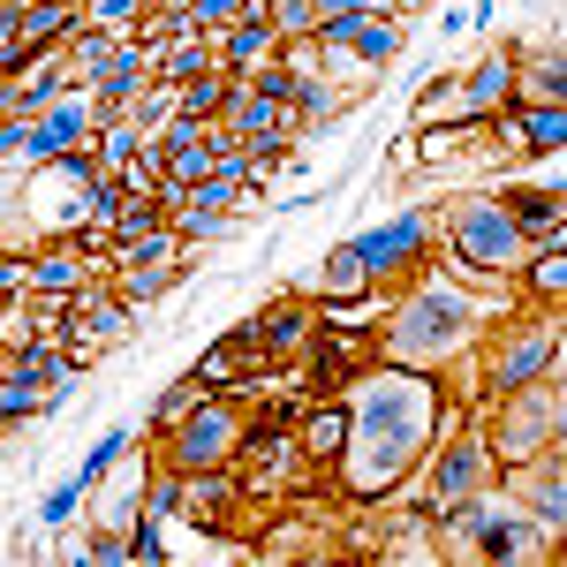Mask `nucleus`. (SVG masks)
<instances>
[{
    "label": "nucleus",
    "instance_id": "f257e3e1",
    "mask_svg": "<svg viewBox=\"0 0 567 567\" xmlns=\"http://www.w3.org/2000/svg\"><path fill=\"white\" fill-rule=\"evenodd\" d=\"M432 379L409 371H371L355 379V409H349V446H341V477L355 499H379L432 439Z\"/></svg>",
    "mask_w": 567,
    "mask_h": 567
},
{
    "label": "nucleus",
    "instance_id": "f03ea898",
    "mask_svg": "<svg viewBox=\"0 0 567 567\" xmlns=\"http://www.w3.org/2000/svg\"><path fill=\"white\" fill-rule=\"evenodd\" d=\"M439 235H446V250H454V265H470V272H515L523 265V227H515V213L499 205V197H462L454 213L439 219Z\"/></svg>",
    "mask_w": 567,
    "mask_h": 567
},
{
    "label": "nucleus",
    "instance_id": "7ed1b4c3",
    "mask_svg": "<svg viewBox=\"0 0 567 567\" xmlns=\"http://www.w3.org/2000/svg\"><path fill=\"white\" fill-rule=\"evenodd\" d=\"M235 446H243L235 409H227L219 393H205L182 424H167V432H159V462H167L175 477H189V470H227V462H235Z\"/></svg>",
    "mask_w": 567,
    "mask_h": 567
},
{
    "label": "nucleus",
    "instance_id": "20e7f679",
    "mask_svg": "<svg viewBox=\"0 0 567 567\" xmlns=\"http://www.w3.org/2000/svg\"><path fill=\"white\" fill-rule=\"evenodd\" d=\"M477 333V303H462V296H424V303H409L393 318V355L401 363H439L446 349H462Z\"/></svg>",
    "mask_w": 567,
    "mask_h": 567
},
{
    "label": "nucleus",
    "instance_id": "39448f33",
    "mask_svg": "<svg viewBox=\"0 0 567 567\" xmlns=\"http://www.w3.org/2000/svg\"><path fill=\"white\" fill-rule=\"evenodd\" d=\"M484 446H492V462L499 470H515V462H537L545 446H560V386H523L507 393V424L499 432H484Z\"/></svg>",
    "mask_w": 567,
    "mask_h": 567
},
{
    "label": "nucleus",
    "instance_id": "423d86ee",
    "mask_svg": "<svg viewBox=\"0 0 567 567\" xmlns=\"http://www.w3.org/2000/svg\"><path fill=\"white\" fill-rule=\"evenodd\" d=\"M432 492H424V507L432 515H454L462 499H484L492 484H499V462H492V446H484V432H462V439H446V454L432 462Z\"/></svg>",
    "mask_w": 567,
    "mask_h": 567
},
{
    "label": "nucleus",
    "instance_id": "0eeeda50",
    "mask_svg": "<svg viewBox=\"0 0 567 567\" xmlns=\"http://www.w3.org/2000/svg\"><path fill=\"white\" fill-rule=\"evenodd\" d=\"M432 235H439V219L416 205V213H393V219H379V227L349 235V250L363 258V272H371V280H386V272H401V265L424 258V243H432Z\"/></svg>",
    "mask_w": 567,
    "mask_h": 567
},
{
    "label": "nucleus",
    "instance_id": "6e6552de",
    "mask_svg": "<svg viewBox=\"0 0 567 567\" xmlns=\"http://www.w3.org/2000/svg\"><path fill=\"white\" fill-rule=\"evenodd\" d=\"M553 363H560V333H553V326H523L507 349L492 355L484 393H492V401H507V393H523V386H537V379H553Z\"/></svg>",
    "mask_w": 567,
    "mask_h": 567
},
{
    "label": "nucleus",
    "instance_id": "1a4fd4ad",
    "mask_svg": "<svg viewBox=\"0 0 567 567\" xmlns=\"http://www.w3.org/2000/svg\"><path fill=\"white\" fill-rule=\"evenodd\" d=\"M182 523L235 537L243 529V484H235V470H189L182 477Z\"/></svg>",
    "mask_w": 567,
    "mask_h": 567
},
{
    "label": "nucleus",
    "instance_id": "9d476101",
    "mask_svg": "<svg viewBox=\"0 0 567 567\" xmlns=\"http://www.w3.org/2000/svg\"><path fill=\"white\" fill-rule=\"evenodd\" d=\"M91 144V99H84V84L76 91H61L53 106H39L31 114V167H45V159H61V152H84Z\"/></svg>",
    "mask_w": 567,
    "mask_h": 567
},
{
    "label": "nucleus",
    "instance_id": "9b49d317",
    "mask_svg": "<svg viewBox=\"0 0 567 567\" xmlns=\"http://www.w3.org/2000/svg\"><path fill=\"white\" fill-rule=\"evenodd\" d=\"M272 53H280V31H272L265 8H250L243 23L213 31V69H219V76H250L258 61H272Z\"/></svg>",
    "mask_w": 567,
    "mask_h": 567
},
{
    "label": "nucleus",
    "instance_id": "f8f14e48",
    "mask_svg": "<svg viewBox=\"0 0 567 567\" xmlns=\"http://www.w3.org/2000/svg\"><path fill=\"white\" fill-rule=\"evenodd\" d=\"M265 371V349H258V326H243V333H227V341H213L205 349V363H197V379L213 393H235V386H250Z\"/></svg>",
    "mask_w": 567,
    "mask_h": 567
},
{
    "label": "nucleus",
    "instance_id": "ddd939ff",
    "mask_svg": "<svg viewBox=\"0 0 567 567\" xmlns=\"http://www.w3.org/2000/svg\"><path fill=\"white\" fill-rule=\"evenodd\" d=\"M515 499L529 507V523L560 529V515H567V492H560V446H545L537 462H515Z\"/></svg>",
    "mask_w": 567,
    "mask_h": 567
},
{
    "label": "nucleus",
    "instance_id": "4468645a",
    "mask_svg": "<svg viewBox=\"0 0 567 567\" xmlns=\"http://www.w3.org/2000/svg\"><path fill=\"white\" fill-rule=\"evenodd\" d=\"M492 122L515 136L523 152H545V159H553V152L567 144V106H529V99H523V106H499Z\"/></svg>",
    "mask_w": 567,
    "mask_h": 567
},
{
    "label": "nucleus",
    "instance_id": "2eb2a0df",
    "mask_svg": "<svg viewBox=\"0 0 567 567\" xmlns=\"http://www.w3.org/2000/svg\"><path fill=\"white\" fill-rule=\"evenodd\" d=\"M296 424H303V432H296V446H303L310 470H318V462H341V446H349V409H341V401H326V393H318Z\"/></svg>",
    "mask_w": 567,
    "mask_h": 567
},
{
    "label": "nucleus",
    "instance_id": "dca6fc26",
    "mask_svg": "<svg viewBox=\"0 0 567 567\" xmlns=\"http://www.w3.org/2000/svg\"><path fill=\"white\" fill-rule=\"evenodd\" d=\"M310 333H318V310H310V303L265 310V318H258V349H265V363H288L296 349H310Z\"/></svg>",
    "mask_w": 567,
    "mask_h": 567
},
{
    "label": "nucleus",
    "instance_id": "f3484780",
    "mask_svg": "<svg viewBox=\"0 0 567 567\" xmlns=\"http://www.w3.org/2000/svg\"><path fill=\"white\" fill-rule=\"evenodd\" d=\"M507 99H515V69H507V61H484V69L462 76V114H470V122H492Z\"/></svg>",
    "mask_w": 567,
    "mask_h": 567
},
{
    "label": "nucleus",
    "instance_id": "a211bd4d",
    "mask_svg": "<svg viewBox=\"0 0 567 567\" xmlns=\"http://www.w3.org/2000/svg\"><path fill=\"white\" fill-rule=\"evenodd\" d=\"M76 288H84V250H76V243L31 258V296H76Z\"/></svg>",
    "mask_w": 567,
    "mask_h": 567
},
{
    "label": "nucleus",
    "instance_id": "6ab92c4d",
    "mask_svg": "<svg viewBox=\"0 0 567 567\" xmlns=\"http://www.w3.org/2000/svg\"><path fill=\"white\" fill-rule=\"evenodd\" d=\"M84 152L99 159V167H106V175H114V167H130L136 152H144V130H136L130 114H114V122H99V130H91Z\"/></svg>",
    "mask_w": 567,
    "mask_h": 567
},
{
    "label": "nucleus",
    "instance_id": "aec40b11",
    "mask_svg": "<svg viewBox=\"0 0 567 567\" xmlns=\"http://www.w3.org/2000/svg\"><path fill=\"white\" fill-rule=\"evenodd\" d=\"M152 227H167V205H159V197H122V213L106 219V258H114L122 243H144Z\"/></svg>",
    "mask_w": 567,
    "mask_h": 567
},
{
    "label": "nucleus",
    "instance_id": "412c9836",
    "mask_svg": "<svg viewBox=\"0 0 567 567\" xmlns=\"http://www.w3.org/2000/svg\"><path fill=\"white\" fill-rule=\"evenodd\" d=\"M84 23V8H45V0H23V39L31 45H69Z\"/></svg>",
    "mask_w": 567,
    "mask_h": 567
},
{
    "label": "nucleus",
    "instance_id": "4be33fe9",
    "mask_svg": "<svg viewBox=\"0 0 567 567\" xmlns=\"http://www.w3.org/2000/svg\"><path fill=\"white\" fill-rule=\"evenodd\" d=\"M363 288H371V272H363V258H355L349 243H341V250L326 258V272H318V296L333 303V296H363Z\"/></svg>",
    "mask_w": 567,
    "mask_h": 567
},
{
    "label": "nucleus",
    "instance_id": "5701e85b",
    "mask_svg": "<svg viewBox=\"0 0 567 567\" xmlns=\"http://www.w3.org/2000/svg\"><path fill=\"white\" fill-rule=\"evenodd\" d=\"M523 99L529 106H560V91H567V76H560V53H537V61H523Z\"/></svg>",
    "mask_w": 567,
    "mask_h": 567
},
{
    "label": "nucleus",
    "instance_id": "b1692460",
    "mask_svg": "<svg viewBox=\"0 0 567 567\" xmlns=\"http://www.w3.org/2000/svg\"><path fill=\"white\" fill-rule=\"evenodd\" d=\"M523 288L537 303H560L567 296V250H537V258L523 265Z\"/></svg>",
    "mask_w": 567,
    "mask_h": 567
},
{
    "label": "nucleus",
    "instance_id": "393cba45",
    "mask_svg": "<svg viewBox=\"0 0 567 567\" xmlns=\"http://www.w3.org/2000/svg\"><path fill=\"white\" fill-rule=\"evenodd\" d=\"M227 91H235V76H219V69H205V76H189V84H175V99H182V114H205V122H213L219 106H227Z\"/></svg>",
    "mask_w": 567,
    "mask_h": 567
},
{
    "label": "nucleus",
    "instance_id": "a878e982",
    "mask_svg": "<svg viewBox=\"0 0 567 567\" xmlns=\"http://www.w3.org/2000/svg\"><path fill=\"white\" fill-rule=\"evenodd\" d=\"M205 393H213V386H205V379L189 371L182 386H167V393H159V401H152V424H159V432H167V424H182V416H189V409H197Z\"/></svg>",
    "mask_w": 567,
    "mask_h": 567
},
{
    "label": "nucleus",
    "instance_id": "bb28decb",
    "mask_svg": "<svg viewBox=\"0 0 567 567\" xmlns=\"http://www.w3.org/2000/svg\"><path fill=\"white\" fill-rule=\"evenodd\" d=\"M84 23L114 31V39H130L136 23H144V0H84Z\"/></svg>",
    "mask_w": 567,
    "mask_h": 567
},
{
    "label": "nucleus",
    "instance_id": "cd10ccee",
    "mask_svg": "<svg viewBox=\"0 0 567 567\" xmlns=\"http://www.w3.org/2000/svg\"><path fill=\"white\" fill-rule=\"evenodd\" d=\"M130 446H136L130 432H106V439H99V446L84 454V470H76V477H84V492H91V484H106V470H114V462H122Z\"/></svg>",
    "mask_w": 567,
    "mask_h": 567
},
{
    "label": "nucleus",
    "instance_id": "c85d7f7f",
    "mask_svg": "<svg viewBox=\"0 0 567 567\" xmlns=\"http://www.w3.org/2000/svg\"><path fill=\"white\" fill-rule=\"evenodd\" d=\"M250 8H265V0H197V8H189V23L213 39V31H227V23H243Z\"/></svg>",
    "mask_w": 567,
    "mask_h": 567
},
{
    "label": "nucleus",
    "instance_id": "c756f323",
    "mask_svg": "<svg viewBox=\"0 0 567 567\" xmlns=\"http://www.w3.org/2000/svg\"><path fill=\"white\" fill-rule=\"evenodd\" d=\"M76 507H84V477H61V484H53V492H45L39 523H45V529H61V523H69V515H76Z\"/></svg>",
    "mask_w": 567,
    "mask_h": 567
},
{
    "label": "nucleus",
    "instance_id": "7c9ffc66",
    "mask_svg": "<svg viewBox=\"0 0 567 567\" xmlns=\"http://www.w3.org/2000/svg\"><path fill=\"white\" fill-rule=\"evenodd\" d=\"M31 296V250H0V303Z\"/></svg>",
    "mask_w": 567,
    "mask_h": 567
},
{
    "label": "nucleus",
    "instance_id": "2f4dec72",
    "mask_svg": "<svg viewBox=\"0 0 567 567\" xmlns=\"http://www.w3.org/2000/svg\"><path fill=\"white\" fill-rule=\"evenodd\" d=\"M189 205H205V213H219V219H227L235 205H243V189H235V182H219V175H205L197 189H189Z\"/></svg>",
    "mask_w": 567,
    "mask_h": 567
},
{
    "label": "nucleus",
    "instance_id": "473e14b6",
    "mask_svg": "<svg viewBox=\"0 0 567 567\" xmlns=\"http://www.w3.org/2000/svg\"><path fill=\"white\" fill-rule=\"evenodd\" d=\"M76 560H99V567H114V560H130V545H122L114 529H91L84 545H76Z\"/></svg>",
    "mask_w": 567,
    "mask_h": 567
},
{
    "label": "nucleus",
    "instance_id": "72a5a7b5",
    "mask_svg": "<svg viewBox=\"0 0 567 567\" xmlns=\"http://www.w3.org/2000/svg\"><path fill=\"white\" fill-rule=\"evenodd\" d=\"M318 23H341V16H386V0H310Z\"/></svg>",
    "mask_w": 567,
    "mask_h": 567
},
{
    "label": "nucleus",
    "instance_id": "f704fd0d",
    "mask_svg": "<svg viewBox=\"0 0 567 567\" xmlns=\"http://www.w3.org/2000/svg\"><path fill=\"white\" fill-rule=\"evenodd\" d=\"M130 560H167V545H159V515H144L130 529Z\"/></svg>",
    "mask_w": 567,
    "mask_h": 567
},
{
    "label": "nucleus",
    "instance_id": "c9c22d12",
    "mask_svg": "<svg viewBox=\"0 0 567 567\" xmlns=\"http://www.w3.org/2000/svg\"><path fill=\"white\" fill-rule=\"evenodd\" d=\"M144 507H152L159 523H167V515H182V477H175V470H167V477H159L152 492H144Z\"/></svg>",
    "mask_w": 567,
    "mask_h": 567
},
{
    "label": "nucleus",
    "instance_id": "e433bc0d",
    "mask_svg": "<svg viewBox=\"0 0 567 567\" xmlns=\"http://www.w3.org/2000/svg\"><path fill=\"white\" fill-rule=\"evenodd\" d=\"M432 0H386V16H424Z\"/></svg>",
    "mask_w": 567,
    "mask_h": 567
},
{
    "label": "nucleus",
    "instance_id": "4c0bfd02",
    "mask_svg": "<svg viewBox=\"0 0 567 567\" xmlns=\"http://www.w3.org/2000/svg\"><path fill=\"white\" fill-rule=\"evenodd\" d=\"M45 8H84V0H45Z\"/></svg>",
    "mask_w": 567,
    "mask_h": 567
}]
</instances>
